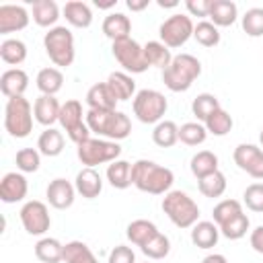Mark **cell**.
Returning a JSON list of instances; mask_svg holds the SVG:
<instances>
[{
	"instance_id": "obj_1",
	"label": "cell",
	"mask_w": 263,
	"mask_h": 263,
	"mask_svg": "<svg viewBox=\"0 0 263 263\" xmlns=\"http://www.w3.org/2000/svg\"><path fill=\"white\" fill-rule=\"evenodd\" d=\"M175 183V175L171 168L148 160L140 158L132 164V185L144 193L150 195H166Z\"/></svg>"
},
{
	"instance_id": "obj_2",
	"label": "cell",
	"mask_w": 263,
	"mask_h": 263,
	"mask_svg": "<svg viewBox=\"0 0 263 263\" xmlns=\"http://www.w3.org/2000/svg\"><path fill=\"white\" fill-rule=\"evenodd\" d=\"M86 125L90 127L92 134L105 140H125L132 134V121L123 111H97L88 109L86 111Z\"/></svg>"
},
{
	"instance_id": "obj_3",
	"label": "cell",
	"mask_w": 263,
	"mask_h": 263,
	"mask_svg": "<svg viewBox=\"0 0 263 263\" xmlns=\"http://www.w3.org/2000/svg\"><path fill=\"white\" fill-rule=\"evenodd\" d=\"M201 74V62L191 53H179L171 66L162 70V82L173 92H185Z\"/></svg>"
},
{
	"instance_id": "obj_4",
	"label": "cell",
	"mask_w": 263,
	"mask_h": 263,
	"mask_svg": "<svg viewBox=\"0 0 263 263\" xmlns=\"http://www.w3.org/2000/svg\"><path fill=\"white\" fill-rule=\"evenodd\" d=\"M162 212L177 228H193L199 222V205L181 189L168 191L162 197Z\"/></svg>"
},
{
	"instance_id": "obj_5",
	"label": "cell",
	"mask_w": 263,
	"mask_h": 263,
	"mask_svg": "<svg viewBox=\"0 0 263 263\" xmlns=\"http://www.w3.org/2000/svg\"><path fill=\"white\" fill-rule=\"evenodd\" d=\"M43 47H45V53L47 58L60 66V68H68L72 66L74 58H76V49H74V35L68 27H53L45 33L43 37Z\"/></svg>"
},
{
	"instance_id": "obj_6",
	"label": "cell",
	"mask_w": 263,
	"mask_h": 263,
	"mask_svg": "<svg viewBox=\"0 0 263 263\" xmlns=\"http://www.w3.org/2000/svg\"><path fill=\"white\" fill-rule=\"evenodd\" d=\"M33 105L25 97H14L6 101L4 107V129L12 138H27L33 132Z\"/></svg>"
},
{
	"instance_id": "obj_7",
	"label": "cell",
	"mask_w": 263,
	"mask_h": 263,
	"mask_svg": "<svg viewBox=\"0 0 263 263\" xmlns=\"http://www.w3.org/2000/svg\"><path fill=\"white\" fill-rule=\"evenodd\" d=\"M78 160L84 166L95 168L97 164H105V162H113L119 158L121 154V146L113 140H105V138H88L86 142L78 144L76 148Z\"/></svg>"
},
{
	"instance_id": "obj_8",
	"label": "cell",
	"mask_w": 263,
	"mask_h": 263,
	"mask_svg": "<svg viewBox=\"0 0 263 263\" xmlns=\"http://www.w3.org/2000/svg\"><path fill=\"white\" fill-rule=\"evenodd\" d=\"M134 115L142 121V123H158L162 121L166 109H168V101L162 92L154 90V88H142L136 92L134 97Z\"/></svg>"
},
{
	"instance_id": "obj_9",
	"label": "cell",
	"mask_w": 263,
	"mask_h": 263,
	"mask_svg": "<svg viewBox=\"0 0 263 263\" xmlns=\"http://www.w3.org/2000/svg\"><path fill=\"white\" fill-rule=\"evenodd\" d=\"M111 51H113V58L119 62V66L127 74H142L150 68L148 62H146V55H144V45H140L132 37L113 41Z\"/></svg>"
},
{
	"instance_id": "obj_10",
	"label": "cell",
	"mask_w": 263,
	"mask_h": 263,
	"mask_svg": "<svg viewBox=\"0 0 263 263\" xmlns=\"http://www.w3.org/2000/svg\"><path fill=\"white\" fill-rule=\"evenodd\" d=\"M86 117L82 113V105L80 101L76 99H70L66 103H62V109H60V125L66 129L68 138L78 146L82 142H86L90 138V127L86 125Z\"/></svg>"
},
{
	"instance_id": "obj_11",
	"label": "cell",
	"mask_w": 263,
	"mask_h": 263,
	"mask_svg": "<svg viewBox=\"0 0 263 263\" xmlns=\"http://www.w3.org/2000/svg\"><path fill=\"white\" fill-rule=\"evenodd\" d=\"M193 21L189 14H183V12H175L171 14L158 29V35H160V41L168 47V49H175V47H181L185 45L191 37H193Z\"/></svg>"
},
{
	"instance_id": "obj_12",
	"label": "cell",
	"mask_w": 263,
	"mask_h": 263,
	"mask_svg": "<svg viewBox=\"0 0 263 263\" xmlns=\"http://www.w3.org/2000/svg\"><path fill=\"white\" fill-rule=\"evenodd\" d=\"M18 216H21L23 228L33 236H43L51 226V216H49L47 205L43 201H37V199L27 201L21 208Z\"/></svg>"
},
{
	"instance_id": "obj_13",
	"label": "cell",
	"mask_w": 263,
	"mask_h": 263,
	"mask_svg": "<svg viewBox=\"0 0 263 263\" xmlns=\"http://www.w3.org/2000/svg\"><path fill=\"white\" fill-rule=\"evenodd\" d=\"M232 158L240 171H245L253 179H263V150L259 146L242 142L234 148Z\"/></svg>"
},
{
	"instance_id": "obj_14",
	"label": "cell",
	"mask_w": 263,
	"mask_h": 263,
	"mask_svg": "<svg viewBox=\"0 0 263 263\" xmlns=\"http://www.w3.org/2000/svg\"><path fill=\"white\" fill-rule=\"evenodd\" d=\"M45 197H47V201H49L51 208H55V210H68L74 203L76 187L68 179L58 177V179L49 181V185L45 189Z\"/></svg>"
},
{
	"instance_id": "obj_15",
	"label": "cell",
	"mask_w": 263,
	"mask_h": 263,
	"mask_svg": "<svg viewBox=\"0 0 263 263\" xmlns=\"http://www.w3.org/2000/svg\"><path fill=\"white\" fill-rule=\"evenodd\" d=\"M29 12L25 6L21 4H2L0 6V33L8 35V33H16L27 29L29 25Z\"/></svg>"
},
{
	"instance_id": "obj_16",
	"label": "cell",
	"mask_w": 263,
	"mask_h": 263,
	"mask_svg": "<svg viewBox=\"0 0 263 263\" xmlns=\"http://www.w3.org/2000/svg\"><path fill=\"white\" fill-rule=\"evenodd\" d=\"M27 191H29V183L23 173H16V171L6 173L0 181V199L4 203L23 201L27 197Z\"/></svg>"
},
{
	"instance_id": "obj_17",
	"label": "cell",
	"mask_w": 263,
	"mask_h": 263,
	"mask_svg": "<svg viewBox=\"0 0 263 263\" xmlns=\"http://www.w3.org/2000/svg\"><path fill=\"white\" fill-rule=\"evenodd\" d=\"M29 88V74L21 68L4 70L0 76V90L6 99L25 97V90Z\"/></svg>"
},
{
	"instance_id": "obj_18",
	"label": "cell",
	"mask_w": 263,
	"mask_h": 263,
	"mask_svg": "<svg viewBox=\"0 0 263 263\" xmlns=\"http://www.w3.org/2000/svg\"><path fill=\"white\" fill-rule=\"evenodd\" d=\"M60 101L55 97H49V95H39L33 103V115H35V121L45 125V127H51L55 121H60Z\"/></svg>"
},
{
	"instance_id": "obj_19",
	"label": "cell",
	"mask_w": 263,
	"mask_h": 263,
	"mask_svg": "<svg viewBox=\"0 0 263 263\" xmlns=\"http://www.w3.org/2000/svg\"><path fill=\"white\" fill-rule=\"evenodd\" d=\"M74 187H76V193H80L84 199H95V197H99L101 191H103V179H101V175H99L95 168L84 166V168L76 175Z\"/></svg>"
},
{
	"instance_id": "obj_20",
	"label": "cell",
	"mask_w": 263,
	"mask_h": 263,
	"mask_svg": "<svg viewBox=\"0 0 263 263\" xmlns=\"http://www.w3.org/2000/svg\"><path fill=\"white\" fill-rule=\"evenodd\" d=\"M119 101L115 99V95L111 92L107 82H97L88 88L86 92V105L88 109H97V111H115V105Z\"/></svg>"
},
{
	"instance_id": "obj_21",
	"label": "cell",
	"mask_w": 263,
	"mask_h": 263,
	"mask_svg": "<svg viewBox=\"0 0 263 263\" xmlns=\"http://www.w3.org/2000/svg\"><path fill=\"white\" fill-rule=\"evenodd\" d=\"M64 18L68 25L76 27V29H88L92 25V10L86 2L80 0H70L64 4Z\"/></svg>"
},
{
	"instance_id": "obj_22",
	"label": "cell",
	"mask_w": 263,
	"mask_h": 263,
	"mask_svg": "<svg viewBox=\"0 0 263 263\" xmlns=\"http://www.w3.org/2000/svg\"><path fill=\"white\" fill-rule=\"evenodd\" d=\"M218 238H220V228L210 220H199L191 228V242L197 249H212L218 245Z\"/></svg>"
},
{
	"instance_id": "obj_23",
	"label": "cell",
	"mask_w": 263,
	"mask_h": 263,
	"mask_svg": "<svg viewBox=\"0 0 263 263\" xmlns=\"http://www.w3.org/2000/svg\"><path fill=\"white\" fill-rule=\"evenodd\" d=\"M103 33H105V37L111 39V43L129 37V33H132V21H129V16H125L123 12H111V14H107L105 21H103Z\"/></svg>"
},
{
	"instance_id": "obj_24",
	"label": "cell",
	"mask_w": 263,
	"mask_h": 263,
	"mask_svg": "<svg viewBox=\"0 0 263 263\" xmlns=\"http://www.w3.org/2000/svg\"><path fill=\"white\" fill-rule=\"evenodd\" d=\"M156 234H158L156 224L150 222V220H144V218H138V220L129 222L127 228H125V236H127V240H129L132 245L140 247V249H142L148 240H152Z\"/></svg>"
},
{
	"instance_id": "obj_25",
	"label": "cell",
	"mask_w": 263,
	"mask_h": 263,
	"mask_svg": "<svg viewBox=\"0 0 263 263\" xmlns=\"http://www.w3.org/2000/svg\"><path fill=\"white\" fill-rule=\"evenodd\" d=\"M238 18V6L232 0H212L210 23L216 27H230Z\"/></svg>"
},
{
	"instance_id": "obj_26",
	"label": "cell",
	"mask_w": 263,
	"mask_h": 263,
	"mask_svg": "<svg viewBox=\"0 0 263 263\" xmlns=\"http://www.w3.org/2000/svg\"><path fill=\"white\" fill-rule=\"evenodd\" d=\"M31 12H33V21L39 27H47V29L58 27L55 23L60 18V6L53 0H35Z\"/></svg>"
},
{
	"instance_id": "obj_27",
	"label": "cell",
	"mask_w": 263,
	"mask_h": 263,
	"mask_svg": "<svg viewBox=\"0 0 263 263\" xmlns=\"http://www.w3.org/2000/svg\"><path fill=\"white\" fill-rule=\"evenodd\" d=\"M35 84H37L41 95L55 97L64 86V74H62L60 68H51V66L43 68V70H39V74L35 78Z\"/></svg>"
},
{
	"instance_id": "obj_28",
	"label": "cell",
	"mask_w": 263,
	"mask_h": 263,
	"mask_svg": "<svg viewBox=\"0 0 263 263\" xmlns=\"http://www.w3.org/2000/svg\"><path fill=\"white\" fill-rule=\"evenodd\" d=\"M107 84L117 101H129L136 97V80L127 72H111Z\"/></svg>"
},
{
	"instance_id": "obj_29",
	"label": "cell",
	"mask_w": 263,
	"mask_h": 263,
	"mask_svg": "<svg viewBox=\"0 0 263 263\" xmlns=\"http://www.w3.org/2000/svg\"><path fill=\"white\" fill-rule=\"evenodd\" d=\"M35 257L41 263H60L64 261V245L53 236H43L35 242Z\"/></svg>"
},
{
	"instance_id": "obj_30",
	"label": "cell",
	"mask_w": 263,
	"mask_h": 263,
	"mask_svg": "<svg viewBox=\"0 0 263 263\" xmlns=\"http://www.w3.org/2000/svg\"><path fill=\"white\" fill-rule=\"evenodd\" d=\"M105 175H107V181H109L111 187L127 189L132 185V162H127L123 158H117V160L109 162Z\"/></svg>"
},
{
	"instance_id": "obj_31",
	"label": "cell",
	"mask_w": 263,
	"mask_h": 263,
	"mask_svg": "<svg viewBox=\"0 0 263 263\" xmlns=\"http://www.w3.org/2000/svg\"><path fill=\"white\" fill-rule=\"evenodd\" d=\"M37 150L43 156H60L64 150V136L62 132H58L55 127H45V132H41V136L37 138Z\"/></svg>"
},
{
	"instance_id": "obj_32",
	"label": "cell",
	"mask_w": 263,
	"mask_h": 263,
	"mask_svg": "<svg viewBox=\"0 0 263 263\" xmlns=\"http://www.w3.org/2000/svg\"><path fill=\"white\" fill-rule=\"evenodd\" d=\"M144 55H146L148 66H154V68H160V70L168 68L173 58H175L171 53V49L162 41H148V43H144Z\"/></svg>"
},
{
	"instance_id": "obj_33",
	"label": "cell",
	"mask_w": 263,
	"mask_h": 263,
	"mask_svg": "<svg viewBox=\"0 0 263 263\" xmlns=\"http://www.w3.org/2000/svg\"><path fill=\"white\" fill-rule=\"evenodd\" d=\"M189 168H191L195 179H203V177L218 171V156L212 150H199L197 154L191 156Z\"/></svg>"
},
{
	"instance_id": "obj_34",
	"label": "cell",
	"mask_w": 263,
	"mask_h": 263,
	"mask_svg": "<svg viewBox=\"0 0 263 263\" xmlns=\"http://www.w3.org/2000/svg\"><path fill=\"white\" fill-rule=\"evenodd\" d=\"M152 142L160 148H171L179 142V125L175 121L162 119L152 129Z\"/></svg>"
},
{
	"instance_id": "obj_35",
	"label": "cell",
	"mask_w": 263,
	"mask_h": 263,
	"mask_svg": "<svg viewBox=\"0 0 263 263\" xmlns=\"http://www.w3.org/2000/svg\"><path fill=\"white\" fill-rule=\"evenodd\" d=\"M64 263H99V261L86 242L70 240L64 245Z\"/></svg>"
},
{
	"instance_id": "obj_36",
	"label": "cell",
	"mask_w": 263,
	"mask_h": 263,
	"mask_svg": "<svg viewBox=\"0 0 263 263\" xmlns=\"http://www.w3.org/2000/svg\"><path fill=\"white\" fill-rule=\"evenodd\" d=\"M0 58L8 66H18L27 60V45L21 39H4L0 43Z\"/></svg>"
},
{
	"instance_id": "obj_37",
	"label": "cell",
	"mask_w": 263,
	"mask_h": 263,
	"mask_svg": "<svg viewBox=\"0 0 263 263\" xmlns=\"http://www.w3.org/2000/svg\"><path fill=\"white\" fill-rule=\"evenodd\" d=\"M218 109H220V101H218L216 95H212V92H201V95H197V97L193 99V103H191V111H193V115H195V119H197L199 123H205L208 117H210L214 111H218Z\"/></svg>"
},
{
	"instance_id": "obj_38",
	"label": "cell",
	"mask_w": 263,
	"mask_h": 263,
	"mask_svg": "<svg viewBox=\"0 0 263 263\" xmlns=\"http://www.w3.org/2000/svg\"><path fill=\"white\" fill-rule=\"evenodd\" d=\"M226 177H224V173L218 168L216 173H212V175H208V177H203V179H197V189H199V193L201 195H205V197H220V195H224V191H226Z\"/></svg>"
},
{
	"instance_id": "obj_39",
	"label": "cell",
	"mask_w": 263,
	"mask_h": 263,
	"mask_svg": "<svg viewBox=\"0 0 263 263\" xmlns=\"http://www.w3.org/2000/svg\"><path fill=\"white\" fill-rule=\"evenodd\" d=\"M203 125H205L208 134L222 138V136H226V134L232 129L234 121H232V115H230L226 109H222V107H220L218 111H214V113L208 117V121H205Z\"/></svg>"
},
{
	"instance_id": "obj_40",
	"label": "cell",
	"mask_w": 263,
	"mask_h": 263,
	"mask_svg": "<svg viewBox=\"0 0 263 263\" xmlns=\"http://www.w3.org/2000/svg\"><path fill=\"white\" fill-rule=\"evenodd\" d=\"M205 138L208 129L199 121H187L179 127V142H183L185 146H199L205 142Z\"/></svg>"
},
{
	"instance_id": "obj_41",
	"label": "cell",
	"mask_w": 263,
	"mask_h": 263,
	"mask_svg": "<svg viewBox=\"0 0 263 263\" xmlns=\"http://www.w3.org/2000/svg\"><path fill=\"white\" fill-rule=\"evenodd\" d=\"M238 214H242V203L236 199H222L212 210V218H214V224H218V228L230 222L232 218H236Z\"/></svg>"
},
{
	"instance_id": "obj_42",
	"label": "cell",
	"mask_w": 263,
	"mask_h": 263,
	"mask_svg": "<svg viewBox=\"0 0 263 263\" xmlns=\"http://www.w3.org/2000/svg\"><path fill=\"white\" fill-rule=\"evenodd\" d=\"M193 37H195V41H197L199 45H203V47H214V45L220 43V31H218V27H216L214 23H210V21H199V23L195 25V29H193Z\"/></svg>"
},
{
	"instance_id": "obj_43",
	"label": "cell",
	"mask_w": 263,
	"mask_h": 263,
	"mask_svg": "<svg viewBox=\"0 0 263 263\" xmlns=\"http://www.w3.org/2000/svg\"><path fill=\"white\" fill-rule=\"evenodd\" d=\"M249 226H251V220H249V216L242 212V214H238L236 218H232L230 222L222 224V226H220V234H222L224 238H228V240H238V238H242V236L247 234Z\"/></svg>"
},
{
	"instance_id": "obj_44",
	"label": "cell",
	"mask_w": 263,
	"mask_h": 263,
	"mask_svg": "<svg viewBox=\"0 0 263 263\" xmlns=\"http://www.w3.org/2000/svg\"><path fill=\"white\" fill-rule=\"evenodd\" d=\"M14 162L21 173H37L41 164V152L37 148H21L14 156Z\"/></svg>"
},
{
	"instance_id": "obj_45",
	"label": "cell",
	"mask_w": 263,
	"mask_h": 263,
	"mask_svg": "<svg viewBox=\"0 0 263 263\" xmlns=\"http://www.w3.org/2000/svg\"><path fill=\"white\" fill-rule=\"evenodd\" d=\"M148 259H164L168 253H171V240L166 234L158 232L152 240H148L142 249H140Z\"/></svg>"
},
{
	"instance_id": "obj_46",
	"label": "cell",
	"mask_w": 263,
	"mask_h": 263,
	"mask_svg": "<svg viewBox=\"0 0 263 263\" xmlns=\"http://www.w3.org/2000/svg\"><path fill=\"white\" fill-rule=\"evenodd\" d=\"M242 31L249 37H263V8L255 6L242 14Z\"/></svg>"
},
{
	"instance_id": "obj_47",
	"label": "cell",
	"mask_w": 263,
	"mask_h": 263,
	"mask_svg": "<svg viewBox=\"0 0 263 263\" xmlns=\"http://www.w3.org/2000/svg\"><path fill=\"white\" fill-rule=\"evenodd\" d=\"M242 201L251 212L263 214V183H251L242 193Z\"/></svg>"
},
{
	"instance_id": "obj_48",
	"label": "cell",
	"mask_w": 263,
	"mask_h": 263,
	"mask_svg": "<svg viewBox=\"0 0 263 263\" xmlns=\"http://www.w3.org/2000/svg\"><path fill=\"white\" fill-rule=\"evenodd\" d=\"M107 263H136V253L132 251V247L117 245V247H113V251L109 253Z\"/></svg>"
},
{
	"instance_id": "obj_49",
	"label": "cell",
	"mask_w": 263,
	"mask_h": 263,
	"mask_svg": "<svg viewBox=\"0 0 263 263\" xmlns=\"http://www.w3.org/2000/svg\"><path fill=\"white\" fill-rule=\"evenodd\" d=\"M210 6H212V0H187L185 2L189 16H210Z\"/></svg>"
},
{
	"instance_id": "obj_50",
	"label": "cell",
	"mask_w": 263,
	"mask_h": 263,
	"mask_svg": "<svg viewBox=\"0 0 263 263\" xmlns=\"http://www.w3.org/2000/svg\"><path fill=\"white\" fill-rule=\"evenodd\" d=\"M251 247H253L257 253L263 255V224L257 226V228L251 232Z\"/></svg>"
},
{
	"instance_id": "obj_51",
	"label": "cell",
	"mask_w": 263,
	"mask_h": 263,
	"mask_svg": "<svg viewBox=\"0 0 263 263\" xmlns=\"http://www.w3.org/2000/svg\"><path fill=\"white\" fill-rule=\"evenodd\" d=\"M148 4H150V0H127V2H125V6H127L132 12H140V10H144Z\"/></svg>"
},
{
	"instance_id": "obj_52",
	"label": "cell",
	"mask_w": 263,
	"mask_h": 263,
	"mask_svg": "<svg viewBox=\"0 0 263 263\" xmlns=\"http://www.w3.org/2000/svg\"><path fill=\"white\" fill-rule=\"evenodd\" d=\"M201 263H228V261H226V257L220 255V253H210V255H205V257L201 259Z\"/></svg>"
},
{
	"instance_id": "obj_53",
	"label": "cell",
	"mask_w": 263,
	"mask_h": 263,
	"mask_svg": "<svg viewBox=\"0 0 263 263\" xmlns=\"http://www.w3.org/2000/svg\"><path fill=\"white\" fill-rule=\"evenodd\" d=\"M158 6H160V8H175V6H179V2H177V0H171V2L158 0Z\"/></svg>"
},
{
	"instance_id": "obj_54",
	"label": "cell",
	"mask_w": 263,
	"mask_h": 263,
	"mask_svg": "<svg viewBox=\"0 0 263 263\" xmlns=\"http://www.w3.org/2000/svg\"><path fill=\"white\" fill-rule=\"evenodd\" d=\"M95 6H97V8H111V6H115V0H111V2H99V0H97Z\"/></svg>"
},
{
	"instance_id": "obj_55",
	"label": "cell",
	"mask_w": 263,
	"mask_h": 263,
	"mask_svg": "<svg viewBox=\"0 0 263 263\" xmlns=\"http://www.w3.org/2000/svg\"><path fill=\"white\" fill-rule=\"evenodd\" d=\"M259 142H261V146H263V127H261V134H259Z\"/></svg>"
},
{
	"instance_id": "obj_56",
	"label": "cell",
	"mask_w": 263,
	"mask_h": 263,
	"mask_svg": "<svg viewBox=\"0 0 263 263\" xmlns=\"http://www.w3.org/2000/svg\"><path fill=\"white\" fill-rule=\"evenodd\" d=\"M146 263H148V261H146Z\"/></svg>"
}]
</instances>
